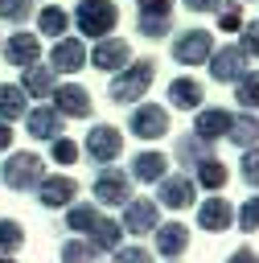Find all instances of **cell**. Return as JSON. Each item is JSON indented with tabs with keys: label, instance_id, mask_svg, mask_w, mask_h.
Here are the masks:
<instances>
[{
	"label": "cell",
	"instance_id": "obj_1",
	"mask_svg": "<svg viewBox=\"0 0 259 263\" xmlns=\"http://www.w3.org/2000/svg\"><path fill=\"white\" fill-rule=\"evenodd\" d=\"M152 82H156V58H152V53H148V58H132L119 74H111L107 99H111L115 107H136V103L148 99Z\"/></svg>",
	"mask_w": 259,
	"mask_h": 263
},
{
	"label": "cell",
	"instance_id": "obj_2",
	"mask_svg": "<svg viewBox=\"0 0 259 263\" xmlns=\"http://www.w3.org/2000/svg\"><path fill=\"white\" fill-rule=\"evenodd\" d=\"M70 21L82 33V41H103V37H115V29H119V4L115 0H78Z\"/></svg>",
	"mask_w": 259,
	"mask_h": 263
},
{
	"label": "cell",
	"instance_id": "obj_3",
	"mask_svg": "<svg viewBox=\"0 0 259 263\" xmlns=\"http://www.w3.org/2000/svg\"><path fill=\"white\" fill-rule=\"evenodd\" d=\"M78 144H82V156H86V164H90L95 173H99V168H111V164L123 156V132H119L115 123H90Z\"/></svg>",
	"mask_w": 259,
	"mask_h": 263
},
{
	"label": "cell",
	"instance_id": "obj_4",
	"mask_svg": "<svg viewBox=\"0 0 259 263\" xmlns=\"http://www.w3.org/2000/svg\"><path fill=\"white\" fill-rule=\"evenodd\" d=\"M214 49H218V37H214V29H201V25L177 29L169 37V53L177 66H206Z\"/></svg>",
	"mask_w": 259,
	"mask_h": 263
},
{
	"label": "cell",
	"instance_id": "obj_5",
	"mask_svg": "<svg viewBox=\"0 0 259 263\" xmlns=\"http://www.w3.org/2000/svg\"><path fill=\"white\" fill-rule=\"evenodd\" d=\"M136 197V181L127 177V168H99L95 181H90V201L99 210H123L127 201Z\"/></svg>",
	"mask_w": 259,
	"mask_h": 263
},
{
	"label": "cell",
	"instance_id": "obj_6",
	"mask_svg": "<svg viewBox=\"0 0 259 263\" xmlns=\"http://www.w3.org/2000/svg\"><path fill=\"white\" fill-rule=\"evenodd\" d=\"M41 177H45V160L37 152H8V160L0 164V181L12 193H37Z\"/></svg>",
	"mask_w": 259,
	"mask_h": 263
},
{
	"label": "cell",
	"instance_id": "obj_7",
	"mask_svg": "<svg viewBox=\"0 0 259 263\" xmlns=\"http://www.w3.org/2000/svg\"><path fill=\"white\" fill-rule=\"evenodd\" d=\"M127 132L136 136V140H164L169 136V107L164 103H152V99H144V103H136L132 107V115H127Z\"/></svg>",
	"mask_w": 259,
	"mask_h": 263
},
{
	"label": "cell",
	"instance_id": "obj_8",
	"mask_svg": "<svg viewBox=\"0 0 259 263\" xmlns=\"http://www.w3.org/2000/svg\"><path fill=\"white\" fill-rule=\"evenodd\" d=\"M197 201H201V197H197V185H193V177L181 173V168H173V173L156 185V205H160V210L181 214V210H189V205H197Z\"/></svg>",
	"mask_w": 259,
	"mask_h": 263
},
{
	"label": "cell",
	"instance_id": "obj_9",
	"mask_svg": "<svg viewBox=\"0 0 259 263\" xmlns=\"http://www.w3.org/2000/svg\"><path fill=\"white\" fill-rule=\"evenodd\" d=\"M119 226H123V234H132V238L156 234V226H160V205H156V197H132V201L119 210Z\"/></svg>",
	"mask_w": 259,
	"mask_h": 263
},
{
	"label": "cell",
	"instance_id": "obj_10",
	"mask_svg": "<svg viewBox=\"0 0 259 263\" xmlns=\"http://www.w3.org/2000/svg\"><path fill=\"white\" fill-rule=\"evenodd\" d=\"M251 70V58L230 41V45H218L214 53H210V62H206V74L214 78V82H222V86H234L243 74Z\"/></svg>",
	"mask_w": 259,
	"mask_h": 263
},
{
	"label": "cell",
	"instance_id": "obj_11",
	"mask_svg": "<svg viewBox=\"0 0 259 263\" xmlns=\"http://www.w3.org/2000/svg\"><path fill=\"white\" fill-rule=\"evenodd\" d=\"M78 193H82V185H78V177H70V173H45L41 185H37V201H41L45 210H70V205L78 201Z\"/></svg>",
	"mask_w": 259,
	"mask_h": 263
},
{
	"label": "cell",
	"instance_id": "obj_12",
	"mask_svg": "<svg viewBox=\"0 0 259 263\" xmlns=\"http://www.w3.org/2000/svg\"><path fill=\"white\" fill-rule=\"evenodd\" d=\"M197 230L206 234H226L234 230V201L222 197V193H210L197 201Z\"/></svg>",
	"mask_w": 259,
	"mask_h": 263
},
{
	"label": "cell",
	"instance_id": "obj_13",
	"mask_svg": "<svg viewBox=\"0 0 259 263\" xmlns=\"http://www.w3.org/2000/svg\"><path fill=\"white\" fill-rule=\"evenodd\" d=\"M164 107L169 111H201L206 107V82L193 78V74H177L169 86H164Z\"/></svg>",
	"mask_w": 259,
	"mask_h": 263
},
{
	"label": "cell",
	"instance_id": "obj_14",
	"mask_svg": "<svg viewBox=\"0 0 259 263\" xmlns=\"http://www.w3.org/2000/svg\"><path fill=\"white\" fill-rule=\"evenodd\" d=\"M53 111L62 119H90L95 99H90V90L82 82H58L53 86Z\"/></svg>",
	"mask_w": 259,
	"mask_h": 263
},
{
	"label": "cell",
	"instance_id": "obj_15",
	"mask_svg": "<svg viewBox=\"0 0 259 263\" xmlns=\"http://www.w3.org/2000/svg\"><path fill=\"white\" fill-rule=\"evenodd\" d=\"M173 156H164L160 148H140L136 156H132V164H127V177L136 181V185H160L173 168Z\"/></svg>",
	"mask_w": 259,
	"mask_h": 263
},
{
	"label": "cell",
	"instance_id": "obj_16",
	"mask_svg": "<svg viewBox=\"0 0 259 263\" xmlns=\"http://www.w3.org/2000/svg\"><path fill=\"white\" fill-rule=\"evenodd\" d=\"M185 251H189V226L177 222V218L160 222L156 234H152V255L164 259V263H177V259H185Z\"/></svg>",
	"mask_w": 259,
	"mask_h": 263
},
{
	"label": "cell",
	"instance_id": "obj_17",
	"mask_svg": "<svg viewBox=\"0 0 259 263\" xmlns=\"http://www.w3.org/2000/svg\"><path fill=\"white\" fill-rule=\"evenodd\" d=\"M86 62H90V49H86V41L74 37V33L49 45V66H53V74H78V70H86Z\"/></svg>",
	"mask_w": 259,
	"mask_h": 263
},
{
	"label": "cell",
	"instance_id": "obj_18",
	"mask_svg": "<svg viewBox=\"0 0 259 263\" xmlns=\"http://www.w3.org/2000/svg\"><path fill=\"white\" fill-rule=\"evenodd\" d=\"M230 123H234V111H230V107H218V103H214V107H201V111H193V127H189V132H193L197 140H206V144L214 148L218 140H226Z\"/></svg>",
	"mask_w": 259,
	"mask_h": 263
},
{
	"label": "cell",
	"instance_id": "obj_19",
	"mask_svg": "<svg viewBox=\"0 0 259 263\" xmlns=\"http://www.w3.org/2000/svg\"><path fill=\"white\" fill-rule=\"evenodd\" d=\"M0 53H4V62H8V66H21V70H29V66H37V62H41V37H37V33H25V29H16V33H4V45H0Z\"/></svg>",
	"mask_w": 259,
	"mask_h": 263
},
{
	"label": "cell",
	"instance_id": "obj_20",
	"mask_svg": "<svg viewBox=\"0 0 259 263\" xmlns=\"http://www.w3.org/2000/svg\"><path fill=\"white\" fill-rule=\"evenodd\" d=\"M132 58H136V53H132V45H127L123 37H103V41L90 45V62H86V66H95V70H103V74H119Z\"/></svg>",
	"mask_w": 259,
	"mask_h": 263
},
{
	"label": "cell",
	"instance_id": "obj_21",
	"mask_svg": "<svg viewBox=\"0 0 259 263\" xmlns=\"http://www.w3.org/2000/svg\"><path fill=\"white\" fill-rule=\"evenodd\" d=\"M25 136L49 144V140L66 136V119L53 111V103H37V107H29V115H25Z\"/></svg>",
	"mask_w": 259,
	"mask_h": 263
},
{
	"label": "cell",
	"instance_id": "obj_22",
	"mask_svg": "<svg viewBox=\"0 0 259 263\" xmlns=\"http://www.w3.org/2000/svg\"><path fill=\"white\" fill-rule=\"evenodd\" d=\"M189 177H193L197 193H222V189L230 185V168H226V160H222V156H206Z\"/></svg>",
	"mask_w": 259,
	"mask_h": 263
},
{
	"label": "cell",
	"instance_id": "obj_23",
	"mask_svg": "<svg viewBox=\"0 0 259 263\" xmlns=\"http://www.w3.org/2000/svg\"><path fill=\"white\" fill-rule=\"evenodd\" d=\"M206 156H214V148H210L206 140H197L193 132H181V136L173 140V160L181 164V173H193Z\"/></svg>",
	"mask_w": 259,
	"mask_h": 263
},
{
	"label": "cell",
	"instance_id": "obj_24",
	"mask_svg": "<svg viewBox=\"0 0 259 263\" xmlns=\"http://www.w3.org/2000/svg\"><path fill=\"white\" fill-rule=\"evenodd\" d=\"M37 37H49V41H62V37H70V12L62 8V4H41L37 8Z\"/></svg>",
	"mask_w": 259,
	"mask_h": 263
},
{
	"label": "cell",
	"instance_id": "obj_25",
	"mask_svg": "<svg viewBox=\"0 0 259 263\" xmlns=\"http://www.w3.org/2000/svg\"><path fill=\"white\" fill-rule=\"evenodd\" d=\"M86 242L95 247V255H115V251L123 247V226H119V218L103 214V218L95 222V230L86 234Z\"/></svg>",
	"mask_w": 259,
	"mask_h": 263
},
{
	"label": "cell",
	"instance_id": "obj_26",
	"mask_svg": "<svg viewBox=\"0 0 259 263\" xmlns=\"http://www.w3.org/2000/svg\"><path fill=\"white\" fill-rule=\"evenodd\" d=\"M136 33L144 41H164L177 33V12H136Z\"/></svg>",
	"mask_w": 259,
	"mask_h": 263
},
{
	"label": "cell",
	"instance_id": "obj_27",
	"mask_svg": "<svg viewBox=\"0 0 259 263\" xmlns=\"http://www.w3.org/2000/svg\"><path fill=\"white\" fill-rule=\"evenodd\" d=\"M53 86H58V74H53V66H29V70H21V90L29 95V99H53Z\"/></svg>",
	"mask_w": 259,
	"mask_h": 263
},
{
	"label": "cell",
	"instance_id": "obj_28",
	"mask_svg": "<svg viewBox=\"0 0 259 263\" xmlns=\"http://www.w3.org/2000/svg\"><path fill=\"white\" fill-rule=\"evenodd\" d=\"M99 218H103V210H99L90 197H78V201L66 210V230H74V238H86Z\"/></svg>",
	"mask_w": 259,
	"mask_h": 263
},
{
	"label": "cell",
	"instance_id": "obj_29",
	"mask_svg": "<svg viewBox=\"0 0 259 263\" xmlns=\"http://www.w3.org/2000/svg\"><path fill=\"white\" fill-rule=\"evenodd\" d=\"M226 140H230L238 152L259 148V115H255V111H234V123H230Z\"/></svg>",
	"mask_w": 259,
	"mask_h": 263
},
{
	"label": "cell",
	"instance_id": "obj_30",
	"mask_svg": "<svg viewBox=\"0 0 259 263\" xmlns=\"http://www.w3.org/2000/svg\"><path fill=\"white\" fill-rule=\"evenodd\" d=\"M29 115V95L21 90V82H0V119L16 123Z\"/></svg>",
	"mask_w": 259,
	"mask_h": 263
},
{
	"label": "cell",
	"instance_id": "obj_31",
	"mask_svg": "<svg viewBox=\"0 0 259 263\" xmlns=\"http://www.w3.org/2000/svg\"><path fill=\"white\" fill-rule=\"evenodd\" d=\"M234 103L238 111H259V70H247L234 82Z\"/></svg>",
	"mask_w": 259,
	"mask_h": 263
},
{
	"label": "cell",
	"instance_id": "obj_32",
	"mask_svg": "<svg viewBox=\"0 0 259 263\" xmlns=\"http://www.w3.org/2000/svg\"><path fill=\"white\" fill-rule=\"evenodd\" d=\"M37 16V4L33 0H0V21L12 25V29H25V21Z\"/></svg>",
	"mask_w": 259,
	"mask_h": 263
},
{
	"label": "cell",
	"instance_id": "obj_33",
	"mask_svg": "<svg viewBox=\"0 0 259 263\" xmlns=\"http://www.w3.org/2000/svg\"><path fill=\"white\" fill-rule=\"evenodd\" d=\"M25 247V226L16 218H0V259H12Z\"/></svg>",
	"mask_w": 259,
	"mask_h": 263
},
{
	"label": "cell",
	"instance_id": "obj_34",
	"mask_svg": "<svg viewBox=\"0 0 259 263\" xmlns=\"http://www.w3.org/2000/svg\"><path fill=\"white\" fill-rule=\"evenodd\" d=\"M234 230H243V234L259 230V193H251V197H243L234 205Z\"/></svg>",
	"mask_w": 259,
	"mask_h": 263
},
{
	"label": "cell",
	"instance_id": "obj_35",
	"mask_svg": "<svg viewBox=\"0 0 259 263\" xmlns=\"http://www.w3.org/2000/svg\"><path fill=\"white\" fill-rule=\"evenodd\" d=\"M78 156H82V144L74 140V136H58V140H49V160L53 164H78Z\"/></svg>",
	"mask_w": 259,
	"mask_h": 263
},
{
	"label": "cell",
	"instance_id": "obj_36",
	"mask_svg": "<svg viewBox=\"0 0 259 263\" xmlns=\"http://www.w3.org/2000/svg\"><path fill=\"white\" fill-rule=\"evenodd\" d=\"M99 255H95V247L86 242V238H66L62 247H58V263H95Z\"/></svg>",
	"mask_w": 259,
	"mask_h": 263
},
{
	"label": "cell",
	"instance_id": "obj_37",
	"mask_svg": "<svg viewBox=\"0 0 259 263\" xmlns=\"http://www.w3.org/2000/svg\"><path fill=\"white\" fill-rule=\"evenodd\" d=\"M214 16H218V33H238V29L247 25V16H243V4H238V0H226Z\"/></svg>",
	"mask_w": 259,
	"mask_h": 263
},
{
	"label": "cell",
	"instance_id": "obj_38",
	"mask_svg": "<svg viewBox=\"0 0 259 263\" xmlns=\"http://www.w3.org/2000/svg\"><path fill=\"white\" fill-rule=\"evenodd\" d=\"M238 177H243L247 189L259 193V148H247V152H243V160H238Z\"/></svg>",
	"mask_w": 259,
	"mask_h": 263
},
{
	"label": "cell",
	"instance_id": "obj_39",
	"mask_svg": "<svg viewBox=\"0 0 259 263\" xmlns=\"http://www.w3.org/2000/svg\"><path fill=\"white\" fill-rule=\"evenodd\" d=\"M111 263H156V255H152L144 242H123V247L111 255Z\"/></svg>",
	"mask_w": 259,
	"mask_h": 263
},
{
	"label": "cell",
	"instance_id": "obj_40",
	"mask_svg": "<svg viewBox=\"0 0 259 263\" xmlns=\"http://www.w3.org/2000/svg\"><path fill=\"white\" fill-rule=\"evenodd\" d=\"M247 58H259V21H247L243 29H238V41H234Z\"/></svg>",
	"mask_w": 259,
	"mask_h": 263
},
{
	"label": "cell",
	"instance_id": "obj_41",
	"mask_svg": "<svg viewBox=\"0 0 259 263\" xmlns=\"http://www.w3.org/2000/svg\"><path fill=\"white\" fill-rule=\"evenodd\" d=\"M177 4H185V8H189V12H197V16H214L226 0H177Z\"/></svg>",
	"mask_w": 259,
	"mask_h": 263
},
{
	"label": "cell",
	"instance_id": "obj_42",
	"mask_svg": "<svg viewBox=\"0 0 259 263\" xmlns=\"http://www.w3.org/2000/svg\"><path fill=\"white\" fill-rule=\"evenodd\" d=\"M226 263H259V251H255L251 242H243V247H234V251L226 255Z\"/></svg>",
	"mask_w": 259,
	"mask_h": 263
},
{
	"label": "cell",
	"instance_id": "obj_43",
	"mask_svg": "<svg viewBox=\"0 0 259 263\" xmlns=\"http://www.w3.org/2000/svg\"><path fill=\"white\" fill-rule=\"evenodd\" d=\"M136 12H177V0H136Z\"/></svg>",
	"mask_w": 259,
	"mask_h": 263
},
{
	"label": "cell",
	"instance_id": "obj_44",
	"mask_svg": "<svg viewBox=\"0 0 259 263\" xmlns=\"http://www.w3.org/2000/svg\"><path fill=\"white\" fill-rule=\"evenodd\" d=\"M8 148H12V123L0 119V152H8Z\"/></svg>",
	"mask_w": 259,
	"mask_h": 263
},
{
	"label": "cell",
	"instance_id": "obj_45",
	"mask_svg": "<svg viewBox=\"0 0 259 263\" xmlns=\"http://www.w3.org/2000/svg\"><path fill=\"white\" fill-rule=\"evenodd\" d=\"M0 263H16V259H0Z\"/></svg>",
	"mask_w": 259,
	"mask_h": 263
},
{
	"label": "cell",
	"instance_id": "obj_46",
	"mask_svg": "<svg viewBox=\"0 0 259 263\" xmlns=\"http://www.w3.org/2000/svg\"><path fill=\"white\" fill-rule=\"evenodd\" d=\"M0 45H4V33H0Z\"/></svg>",
	"mask_w": 259,
	"mask_h": 263
},
{
	"label": "cell",
	"instance_id": "obj_47",
	"mask_svg": "<svg viewBox=\"0 0 259 263\" xmlns=\"http://www.w3.org/2000/svg\"><path fill=\"white\" fill-rule=\"evenodd\" d=\"M238 4H247V0H238Z\"/></svg>",
	"mask_w": 259,
	"mask_h": 263
},
{
	"label": "cell",
	"instance_id": "obj_48",
	"mask_svg": "<svg viewBox=\"0 0 259 263\" xmlns=\"http://www.w3.org/2000/svg\"><path fill=\"white\" fill-rule=\"evenodd\" d=\"M49 4H53V0H49Z\"/></svg>",
	"mask_w": 259,
	"mask_h": 263
},
{
	"label": "cell",
	"instance_id": "obj_49",
	"mask_svg": "<svg viewBox=\"0 0 259 263\" xmlns=\"http://www.w3.org/2000/svg\"><path fill=\"white\" fill-rule=\"evenodd\" d=\"M177 263H181V259H177Z\"/></svg>",
	"mask_w": 259,
	"mask_h": 263
}]
</instances>
